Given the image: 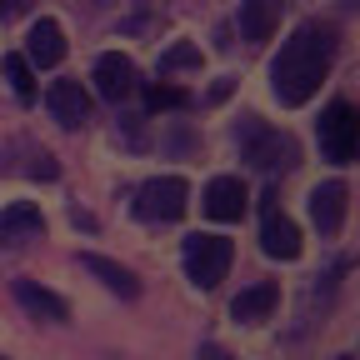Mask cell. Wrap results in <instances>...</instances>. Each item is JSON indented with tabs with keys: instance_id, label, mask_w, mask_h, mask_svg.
<instances>
[{
	"instance_id": "obj_1",
	"label": "cell",
	"mask_w": 360,
	"mask_h": 360,
	"mask_svg": "<svg viewBox=\"0 0 360 360\" xmlns=\"http://www.w3.org/2000/svg\"><path fill=\"white\" fill-rule=\"evenodd\" d=\"M330 60H335V30L321 25V20H305L285 45L281 56L270 60V85H276V101L281 105H305L321 80L330 75Z\"/></svg>"
},
{
	"instance_id": "obj_2",
	"label": "cell",
	"mask_w": 360,
	"mask_h": 360,
	"mask_svg": "<svg viewBox=\"0 0 360 360\" xmlns=\"http://www.w3.org/2000/svg\"><path fill=\"white\" fill-rule=\"evenodd\" d=\"M236 146H240V160H250L255 170H290V165H300V146L285 130H270L260 115H245L236 125Z\"/></svg>"
},
{
	"instance_id": "obj_3",
	"label": "cell",
	"mask_w": 360,
	"mask_h": 360,
	"mask_svg": "<svg viewBox=\"0 0 360 360\" xmlns=\"http://www.w3.org/2000/svg\"><path fill=\"white\" fill-rule=\"evenodd\" d=\"M321 150L335 165H350L360 155V110L350 101H330V110L321 115Z\"/></svg>"
},
{
	"instance_id": "obj_4",
	"label": "cell",
	"mask_w": 360,
	"mask_h": 360,
	"mask_svg": "<svg viewBox=\"0 0 360 360\" xmlns=\"http://www.w3.org/2000/svg\"><path fill=\"white\" fill-rule=\"evenodd\" d=\"M231 240L225 236H191L186 240V276H191V285H200V290H215L220 281H225V270H231Z\"/></svg>"
},
{
	"instance_id": "obj_5",
	"label": "cell",
	"mask_w": 360,
	"mask_h": 360,
	"mask_svg": "<svg viewBox=\"0 0 360 360\" xmlns=\"http://www.w3.org/2000/svg\"><path fill=\"white\" fill-rule=\"evenodd\" d=\"M186 200H191V186L180 175H155L135 191V215L141 220H180L186 215Z\"/></svg>"
},
{
	"instance_id": "obj_6",
	"label": "cell",
	"mask_w": 360,
	"mask_h": 360,
	"mask_svg": "<svg viewBox=\"0 0 360 360\" xmlns=\"http://www.w3.org/2000/svg\"><path fill=\"white\" fill-rule=\"evenodd\" d=\"M260 250L270 260H295L300 255V231H295V220L276 205V195H265V210H260Z\"/></svg>"
},
{
	"instance_id": "obj_7",
	"label": "cell",
	"mask_w": 360,
	"mask_h": 360,
	"mask_svg": "<svg viewBox=\"0 0 360 360\" xmlns=\"http://www.w3.org/2000/svg\"><path fill=\"white\" fill-rule=\"evenodd\" d=\"M135 85H141V75H135V60H130V56L105 51V56L96 60V90H101L105 101H125Z\"/></svg>"
},
{
	"instance_id": "obj_8",
	"label": "cell",
	"mask_w": 360,
	"mask_h": 360,
	"mask_svg": "<svg viewBox=\"0 0 360 360\" xmlns=\"http://www.w3.org/2000/svg\"><path fill=\"white\" fill-rule=\"evenodd\" d=\"M25 60L40 65V70H51V65L65 60V30H60V20H35V25H30V35H25Z\"/></svg>"
},
{
	"instance_id": "obj_9",
	"label": "cell",
	"mask_w": 360,
	"mask_h": 360,
	"mask_svg": "<svg viewBox=\"0 0 360 360\" xmlns=\"http://www.w3.org/2000/svg\"><path fill=\"white\" fill-rule=\"evenodd\" d=\"M345 186L340 180H326V186H315L310 191V220H315V231L321 236H335L340 225H345Z\"/></svg>"
},
{
	"instance_id": "obj_10",
	"label": "cell",
	"mask_w": 360,
	"mask_h": 360,
	"mask_svg": "<svg viewBox=\"0 0 360 360\" xmlns=\"http://www.w3.org/2000/svg\"><path fill=\"white\" fill-rule=\"evenodd\" d=\"M35 236H45V215L30 205V200H15V205H6L0 210V245H25V240H35Z\"/></svg>"
},
{
	"instance_id": "obj_11",
	"label": "cell",
	"mask_w": 360,
	"mask_h": 360,
	"mask_svg": "<svg viewBox=\"0 0 360 360\" xmlns=\"http://www.w3.org/2000/svg\"><path fill=\"white\" fill-rule=\"evenodd\" d=\"M45 105H51V115L65 125V130H80L90 120V96L80 90V80H56L51 96H45Z\"/></svg>"
},
{
	"instance_id": "obj_12",
	"label": "cell",
	"mask_w": 360,
	"mask_h": 360,
	"mask_svg": "<svg viewBox=\"0 0 360 360\" xmlns=\"http://www.w3.org/2000/svg\"><path fill=\"white\" fill-rule=\"evenodd\" d=\"M205 215L220 220V225L245 215V186H240L236 175H215L210 186H205Z\"/></svg>"
},
{
	"instance_id": "obj_13",
	"label": "cell",
	"mask_w": 360,
	"mask_h": 360,
	"mask_svg": "<svg viewBox=\"0 0 360 360\" xmlns=\"http://www.w3.org/2000/svg\"><path fill=\"white\" fill-rule=\"evenodd\" d=\"M276 305H281V285H276V281H255L250 290H240V295L231 300V315H236V321H245V326H255V321H265Z\"/></svg>"
},
{
	"instance_id": "obj_14",
	"label": "cell",
	"mask_w": 360,
	"mask_h": 360,
	"mask_svg": "<svg viewBox=\"0 0 360 360\" xmlns=\"http://www.w3.org/2000/svg\"><path fill=\"white\" fill-rule=\"evenodd\" d=\"M276 25H281V0H245V6H240V35L250 45L270 40Z\"/></svg>"
},
{
	"instance_id": "obj_15",
	"label": "cell",
	"mask_w": 360,
	"mask_h": 360,
	"mask_svg": "<svg viewBox=\"0 0 360 360\" xmlns=\"http://www.w3.org/2000/svg\"><path fill=\"white\" fill-rule=\"evenodd\" d=\"M15 300L35 315V321H65V315H70V305H65L56 290H45V285H35V281H15Z\"/></svg>"
},
{
	"instance_id": "obj_16",
	"label": "cell",
	"mask_w": 360,
	"mask_h": 360,
	"mask_svg": "<svg viewBox=\"0 0 360 360\" xmlns=\"http://www.w3.org/2000/svg\"><path fill=\"white\" fill-rule=\"evenodd\" d=\"M80 265L90 270V276H101V285H105V290H115L120 300H135V295H141V281H135L125 265H115V260H105V255H85Z\"/></svg>"
},
{
	"instance_id": "obj_17",
	"label": "cell",
	"mask_w": 360,
	"mask_h": 360,
	"mask_svg": "<svg viewBox=\"0 0 360 360\" xmlns=\"http://www.w3.org/2000/svg\"><path fill=\"white\" fill-rule=\"evenodd\" d=\"M0 70H6V80H11V90H15L20 101H35V75H30V60L25 56H6Z\"/></svg>"
},
{
	"instance_id": "obj_18",
	"label": "cell",
	"mask_w": 360,
	"mask_h": 360,
	"mask_svg": "<svg viewBox=\"0 0 360 360\" xmlns=\"http://www.w3.org/2000/svg\"><path fill=\"white\" fill-rule=\"evenodd\" d=\"M146 105L150 110H186L191 96H186V90H175V85H150L146 90Z\"/></svg>"
},
{
	"instance_id": "obj_19",
	"label": "cell",
	"mask_w": 360,
	"mask_h": 360,
	"mask_svg": "<svg viewBox=\"0 0 360 360\" xmlns=\"http://www.w3.org/2000/svg\"><path fill=\"white\" fill-rule=\"evenodd\" d=\"M191 65H200L195 45H170V51L160 56V70H191Z\"/></svg>"
},
{
	"instance_id": "obj_20",
	"label": "cell",
	"mask_w": 360,
	"mask_h": 360,
	"mask_svg": "<svg viewBox=\"0 0 360 360\" xmlns=\"http://www.w3.org/2000/svg\"><path fill=\"white\" fill-rule=\"evenodd\" d=\"M30 11V0H0V20H20Z\"/></svg>"
}]
</instances>
